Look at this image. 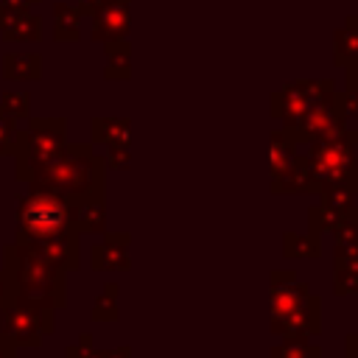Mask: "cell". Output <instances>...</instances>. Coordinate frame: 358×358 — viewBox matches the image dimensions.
Masks as SVG:
<instances>
[{
	"instance_id": "obj_34",
	"label": "cell",
	"mask_w": 358,
	"mask_h": 358,
	"mask_svg": "<svg viewBox=\"0 0 358 358\" xmlns=\"http://www.w3.org/2000/svg\"><path fill=\"white\" fill-rule=\"evenodd\" d=\"M103 3H106V0H78V6H76V8L81 11V17H92Z\"/></svg>"
},
{
	"instance_id": "obj_17",
	"label": "cell",
	"mask_w": 358,
	"mask_h": 358,
	"mask_svg": "<svg viewBox=\"0 0 358 358\" xmlns=\"http://www.w3.org/2000/svg\"><path fill=\"white\" fill-rule=\"evenodd\" d=\"M294 159H296V143H294V137L288 134L285 126L274 129L268 134V173L271 176H280Z\"/></svg>"
},
{
	"instance_id": "obj_19",
	"label": "cell",
	"mask_w": 358,
	"mask_h": 358,
	"mask_svg": "<svg viewBox=\"0 0 358 358\" xmlns=\"http://www.w3.org/2000/svg\"><path fill=\"white\" fill-rule=\"evenodd\" d=\"M344 210H338V207H333V204H327V201H316V204H310V210H308V232L313 235V238H324V235H333L341 224H344Z\"/></svg>"
},
{
	"instance_id": "obj_21",
	"label": "cell",
	"mask_w": 358,
	"mask_h": 358,
	"mask_svg": "<svg viewBox=\"0 0 358 358\" xmlns=\"http://www.w3.org/2000/svg\"><path fill=\"white\" fill-rule=\"evenodd\" d=\"M3 76L11 81H36L42 78V56L39 53H8L3 56Z\"/></svg>"
},
{
	"instance_id": "obj_3",
	"label": "cell",
	"mask_w": 358,
	"mask_h": 358,
	"mask_svg": "<svg viewBox=\"0 0 358 358\" xmlns=\"http://www.w3.org/2000/svg\"><path fill=\"white\" fill-rule=\"evenodd\" d=\"M305 165L313 182V193L330 187L358 190V129L350 126L333 140H310L305 145Z\"/></svg>"
},
{
	"instance_id": "obj_27",
	"label": "cell",
	"mask_w": 358,
	"mask_h": 358,
	"mask_svg": "<svg viewBox=\"0 0 358 358\" xmlns=\"http://www.w3.org/2000/svg\"><path fill=\"white\" fill-rule=\"evenodd\" d=\"M319 199L347 213V210H352L358 204V190H352V187H330V190H322Z\"/></svg>"
},
{
	"instance_id": "obj_9",
	"label": "cell",
	"mask_w": 358,
	"mask_h": 358,
	"mask_svg": "<svg viewBox=\"0 0 358 358\" xmlns=\"http://www.w3.org/2000/svg\"><path fill=\"white\" fill-rule=\"evenodd\" d=\"M310 294V285L296 277L294 268L285 271H271L268 274V319H280L291 313L305 296Z\"/></svg>"
},
{
	"instance_id": "obj_7",
	"label": "cell",
	"mask_w": 358,
	"mask_h": 358,
	"mask_svg": "<svg viewBox=\"0 0 358 358\" xmlns=\"http://www.w3.org/2000/svg\"><path fill=\"white\" fill-rule=\"evenodd\" d=\"M53 330V316H42L11 299L0 302V338L11 347H36Z\"/></svg>"
},
{
	"instance_id": "obj_2",
	"label": "cell",
	"mask_w": 358,
	"mask_h": 358,
	"mask_svg": "<svg viewBox=\"0 0 358 358\" xmlns=\"http://www.w3.org/2000/svg\"><path fill=\"white\" fill-rule=\"evenodd\" d=\"M103 159L92 151L90 143H64L53 157L28 171L31 187L59 193L64 199H84L103 193Z\"/></svg>"
},
{
	"instance_id": "obj_16",
	"label": "cell",
	"mask_w": 358,
	"mask_h": 358,
	"mask_svg": "<svg viewBox=\"0 0 358 358\" xmlns=\"http://www.w3.org/2000/svg\"><path fill=\"white\" fill-rule=\"evenodd\" d=\"M95 145H131V123L126 117H92Z\"/></svg>"
},
{
	"instance_id": "obj_8",
	"label": "cell",
	"mask_w": 358,
	"mask_h": 358,
	"mask_svg": "<svg viewBox=\"0 0 358 358\" xmlns=\"http://www.w3.org/2000/svg\"><path fill=\"white\" fill-rule=\"evenodd\" d=\"M268 330L274 336L291 338V336H319L322 330V299L310 291L291 313L280 319H268Z\"/></svg>"
},
{
	"instance_id": "obj_29",
	"label": "cell",
	"mask_w": 358,
	"mask_h": 358,
	"mask_svg": "<svg viewBox=\"0 0 358 358\" xmlns=\"http://www.w3.org/2000/svg\"><path fill=\"white\" fill-rule=\"evenodd\" d=\"M28 92H6L3 95V109L14 117V120H20V117H28Z\"/></svg>"
},
{
	"instance_id": "obj_28",
	"label": "cell",
	"mask_w": 358,
	"mask_h": 358,
	"mask_svg": "<svg viewBox=\"0 0 358 358\" xmlns=\"http://www.w3.org/2000/svg\"><path fill=\"white\" fill-rule=\"evenodd\" d=\"M17 140V120L3 109L0 103V154H11Z\"/></svg>"
},
{
	"instance_id": "obj_15",
	"label": "cell",
	"mask_w": 358,
	"mask_h": 358,
	"mask_svg": "<svg viewBox=\"0 0 358 358\" xmlns=\"http://www.w3.org/2000/svg\"><path fill=\"white\" fill-rule=\"evenodd\" d=\"M358 62V14L344 17L341 28L333 31V64L347 67Z\"/></svg>"
},
{
	"instance_id": "obj_31",
	"label": "cell",
	"mask_w": 358,
	"mask_h": 358,
	"mask_svg": "<svg viewBox=\"0 0 358 358\" xmlns=\"http://www.w3.org/2000/svg\"><path fill=\"white\" fill-rule=\"evenodd\" d=\"M28 6H17V3H8V0H0V31L17 17V14H22Z\"/></svg>"
},
{
	"instance_id": "obj_32",
	"label": "cell",
	"mask_w": 358,
	"mask_h": 358,
	"mask_svg": "<svg viewBox=\"0 0 358 358\" xmlns=\"http://www.w3.org/2000/svg\"><path fill=\"white\" fill-rule=\"evenodd\" d=\"M341 95H344V109L358 129V90H341Z\"/></svg>"
},
{
	"instance_id": "obj_11",
	"label": "cell",
	"mask_w": 358,
	"mask_h": 358,
	"mask_svg": "<svg viewBox=\"0 0 358 358\" xmlns=\"http://www.w3.org/2000/svg\"><path fill=\"white\" fill-rule=\"evenodd\" d=\"M131 25V0H106L95 14H92V39L95 42H115L126 39Z\"/></svg>"
},
{
	"instance_id": "obj_1",
	"label": "cell",
	"mask_w": 358,
	"mask_h": 358,
	"mask_svg": "<svg viewBox=\"0 0 358 358\" xmlns=\"http://www.w3.org/2000/svg\"><path fill=\"white\" fill-rule=\"evenodd\" d=\"M6 299L25 305L42 316L64 308V268L42 260L22 241L6 249Z\"/></svg>"
},
{
	"instance_id": "obj_5",
	"label": "cell",
	"mask_w": 358,
	"mask_h": 358,
	"mask_svg": "<svg viewBox=\"0 0 358 358\" xmlns=\"http://www.w3.org/2000/svg\"><path fill=\"white\" fill-rule=\"evenodd\" d=\"M67 143V120L64 117H34L25 131H17L14 151L17 154V173L20 179L28 176L31 168L53 157Z\"/></svg>"
},
{
	"instance_id": "obj_4",
	"label": "cell",
	"mask_w": 358,
	"mask_h": 358,
	"mask_svg": "<svg viewBox=\"0 0 358 358\" xmlns=\"http://www.w3.org/2000/svg\"><path fill=\"white\" fill-rule=\"evenodd\" d=\"M76 229L70 199L34 187L17 210V235L20 238H53Z\"/></svg>"
},
{
	"instance_id": "obj_36",
	"label": "cell",
	"mask_w": 358,
	"mask_h": 358,
	"mask_svg": "<svg viewBox=\"0 0 358 358\" xmlns=\"http://www.w3.org/2000/svg\"><path fill=\"white\" fill-rule=\"evenodd\" d=\"M109 358H131V350L129 347H115V350H109Z\"/></svg>"
},
{
	"instance_id": "obj_37",
	"label": "cell",
	"mask_w": 358,
	"mask_h": 358,
	"mask_svg": "<svg viewBox=\"0 0 358 358\" xmlns=\"http://www.w3.org/2000/svg\"><path fill=\"white\" fill-rule=\"evenodd\" d=\"M0 358H14V347L6 338H0Z\"/></svg>"
},
{
	"instance_id": "obj_24",
	"label": "cell",
	"mask_w": 358,
	"mask_h": 358,
	"mask_svg": "<svg viewBox=\"0 0 358 358\" xmlns=\"http://www.w3.org/2000/svg\"><path fill=\"white\" fill-rule=\"evenodd\" d=\"M322 255L319 249V238L299 235V232H282V257L288 260H316Z\"/></svg>"
},
{
	"instance_id": "obj_25",
	"label": "cell",
	"mask_w": 358,
	"mask_h": 358,
	"mask_svg": "<svg viewBox=\"0 0 358 358\" xmlns=\"http://www.w3.org/2000/svg\"><path fill=\"white\" fill-rule=\"evenodd\" d=\"M268 358H322V347L310 341V336H291L282 344L271 347Z\"/></svg>"
},
{
	"instance_id": "obj_30",
	"label": "cell",
	"mask_w": 358,
	"mask_h": 358,
	"mask_svg": "<svg viewBox=\"0 0 358 358\" xmlns=\"http://www.w3.org/2000/svg\"><path fill=\"white\" fill-rule=\"evenodd\" d=\"M129 162H131V145H109V154H106L103 165L123 171V168H129Z\"/></svg>"
},
{
	"instance_id": "obj_23",
	"label": "cell",
	"mask_w": 358,
	"mask_h": 358,
	"mask_svg": "<svg viewBox=\"0 0 358 358\" xmlns=\"http://www.w3.org/2000/svg\"><path fill=\"white\" fill-rule=\"evenodd\" d=\"M6 42H39L42 39V17L31 8L17 14L6 28H3Z\"/></svg>"
},
{
	"instance_id": "obj_38",
	"label": "cell",
	"mask_w": 358,
	"mask_h": 358,
	"mask_svg": "<svg viewBox=\"0 0 358 358\" xmlns=\"http://www.w3.org/2000/svg\"><path fill=\"white\" fill-rule=\"evenodd\" d=\"M8 3H17V6H28V8L39 6V0H8Z\"/></svg>"
},
{
	"instance_id": "obj_14",
	"label": "cell",
	"mask_w": 358,
	"mask_h": 358,
	"mask_svg": "<svg viewBox=\"0 0 358 358\" xmlns=\"http://www.w3.org/2000/svg\"><path fill=\"white\" fill-rule=\"evenodd\" d=\"M271 193L274 196H299V193H313V182L305 165V157L296 154V159L280 173L271 176Z\"/></svg>"
},
{
	"instance_id": "obj_22",
	"label": "cell",
	"mask_w": 358,
	"mask_h": 358,
	"mask_svg": "<svg viewBox=\"0 0 358 358\" xmlns=\"http://www.w3.org/2000/svg\"><path fill=\"white\" fill-rule=\"evenodd\" d=\"M81 36V11L70 3H53V39L78 42Z\"/></svg>"
},
{
	"instance_id": "obj_6",
	"label": "cell",
	"mask_w": 358,
	"mask_h": 358,
	"mask_svg": "<svg viewBox=\"0 0 358 358\" xmlns=\"http://www.w3.org/2000/svg\"><path fill=\"white\" fill-rule=\"evenodd\" d=\"M333 92H336V84L330 78H299V81H291V84L280 87L277 92H271L268 115L274 120H280L285 129H291L294 123H299L313 106H319Z\"/></svg>"
},
{
	"instance_id": "obj_18",
	"label": "cell",
	"mask_w": 358,
	"mask_h": 358,
	"mask_svg": "<svg viewBox=\"0 0 358 358\" xmlns=\"http://www.w3.org/2000/svg\"><path fill=\"white\" fill-rule=\"evenodd\" d=\"M103 53H106L103 78H109V81H126L131 76V45H129V39L103 42Z\"/></svg>"
},
{
	"instance_id": "obj_20",
	"label": "cell",
	"mask_w": 358,
	"mask_h": 358,
	"mask_svg": "<svg viewBox=\"0 0 358 358\" xmlns=\"http://www.w3.org/2000/svg\"><path fill=\"white\" fill-rule=\"evenodd\" d=\"M333 294L338 296L358 294V255L350 252L333 255Z\"/></svg>"
},
{
	"instance_id": "obj_26",
	"label": "cell",
	"mask_w": 358,
	"mask_h": 358,
	"mask_svg": "<svg viewBox=\"0 0 358 358\" xmlns=\"http://www.w3.org/2000/svg\"><path fill=\"white\" fill-rule=\"evenodd\" d=\"M117 285L115 282H106L103 285V294L95 299V308H92V319L95 322H117Z\"/></svg>"
},
{
	"instance_id": "obj_12",
	"label": "cell",
	"mask_w": 358,
	"mask_h": 358,
	"mask_svg": "<svg viewBox=\"0 0 358 358\" xmlns=\"http://www.w3.org/2000/svg\"><path fill=\"white\" fill-rule=\"evenodd\" d=\"M129 232H106L98 246H92V268L95 271H129Z\"/></svg>"
},
{
	"instance_id": "obj_10",
	"label": "cell",
	"mask_w": 358,
	"mask_h": 358,
	"mask_svg": "<svg viewBox=\"0 0 358 358\" xmlns=\"http://www.w3.org/2000/svg\"><path fill=\"white\" fill-rule=\"evenodd\" d=\"M31 252H36L42 260L73 271L78 268V232L70 229L64 235H53V238H20Z\"/></svg>"
},
{
	"instance_id": "obj_35",
	"label": "cell",
	"mask_w": 358,
	"mask_h": 358,
	"mask_svg": "<svg viewBox=\"0 0 358 358\" xmlns=\"http://www.w3.org/2000/svg\"><path fill=\"white\" fill-rule=\"evenodd\" d=\"M344 352H347V358H358V333H350L344 338Z\"/></svg>"
},
{
	"instance_id": "obj_13",
	"label": "cell",
	"mask_w": 358,
	"mask_h": 358,
	"mask_svg": "<svg viewBox=\"0 0 358 358\" xmlns=\"http://www.w3.org/2000/svg\"><path fill=\"white\" fill-rule=\"evenodd\" d=\"M73 210V227L78 235H98L106 229V204H103V193L101 196H84V199H73L70 201Z\"/></svg>"
},
{
	"instance_id": "obj_33",
	"label": "cell",
	"mask_w": 358,
	"mask_h": 358,
	"mask_svg": "<svg viewBox=\"0 0 358 358\" xmlns=\"http://www.w3.org/2000/svg\"><path fill=\"white\" fill-rule=\"evenodd\" d=\"M344 90H358V62L344 67Z\"/></svg>"
}]
</instances>
